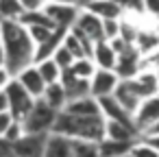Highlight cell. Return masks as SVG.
Here are the masks:
<instances>
[{
	"instance_id": "obj_14",
	"label": "cell",
	"mask_w": 159,
	"mask_h": 157,
	"mask_svg": "<svg viewBox=\"0 0 159 157\" xmlns=\"http://www.w3.org/2000/svg\"><path fill=\"white\" fill-rule=\"evenodd\" d=\"M133 50L139 57H148L159 53V35L155 29H139L133 39Z\"/></svg>"
},
{
	"instance_id": "obj_23",
	"label": "cell",
	"mask_w": 159,
	"mask_h": 157,
	"mask_svg": "<svg viewBox=\"0 0 159 157\" xmlns=\"http://www.w3.org/2000/svg\"><path fill=\"white\" fill-rule=\"evenodd\" d=\"M68 72H70L72 76L81 79V81H89V79L94 76V72H96V66H94V61H92L89 57H83V59H76V61L70 66Z\"/></svg>"
},
{
	"instance_id": "obj_33",
	"label": "cell",
	"mask_w": 159,
	"mask_h": 157,
	"mask_svg": "<svg viewBox=\"0 0 159 157\" xmlns=\"http://www.w3.org/2000/svg\"><path fill=\"white\" fill-rule=\"evenodd\" d=\"M11 122H13V116L9 111H0V137L7 133V129L11 127Z\"/></svg>"
},
{
	"instance_id": "obj_26",
	"label": "cell",
	"mask_w": 159,
	"mask_h": 157,
	"mask_svg": "<svg viewBox=\"0 0 159 157\" xmlns=\"http://www.w3.org/2000/svg\"><path fill=\"white\" fill-rule=\"evenodd\" d=\"M129 155L131 157H159V153L144 140V137H139L137 142H133L131 144V148H129Z\"/></svg>"
},
{
	"instance_id": "obj_19",
	"label": "cell",
	"mask_w": 159,
	"mask_h": 157,
	"mask_svg": "<svg viewBox=\"0 0 159 157\" xmlns=\"http://www.w3.org/2000/svg\"><path fill=\"white\" fill-rule=\"evenodd\" d=\"M63 111L66 113H72V116H100L98 100L92 98V96H83V98L68 100L66 107H63Z\"/></svg>"
},
{
	"instance_id": "obj_42",
	"label": "cell",
	"mask_w": 159,
	"mask_h": 157,
	"mask_svg": "<svg viewBox=\"0 0 159 157\" xmlns=\"http://www.w3.org/2000/svg\"><path fill=\"white\" fill-rule=\"evenodd\" d=\"M2 22H5V20H2V18H0V29H2Z\"/></svg>"
},
{
	"instance_id": "obj_5",
	"label": "cell",
	"mask_w": 159,
	"mask_h": 157,
	"mask_svg": "<svg viewBox=\"0 0 159 157\" xmlns=\"http://www.w3.org/2000/svg\"><path fill=\"white\" fill-rule=\"evenodd\" d=\"M79 5H70V2H57V0H44L42 11L44 16L57 26V29H72L76 16H79Z\"/></svg>"
},
{
	"instance_id": "obj_41",
	"label": "cell",
	"mask_w": 159,
	"mask_h": 157,
	"mask_svg": "<svg viewBox=\"0 0 159 157\" xmlns=\"http://www.w3.org/2000/svg\"><path fill=\"white\" fill-rule=\"evenodd\" d=\"M155 31H157V35H159V24H157V26H155Z\"/></svg>"
},
{
	"instance_id": "obj_3",
	"label": "cell",
	"mask_w": 159,
	"mask_h": 157,
	"mask_svg": "<svg viewBox=\"0 0 159 157\" xmlns=\"http://www.w3.org/2000/svg\"><path fill=\"white\" fill-rule=\"evenodd\" d=\"M57 111H52L48 105H44L42 100H35V105L31 107V111L20 120L24 133H35V135H48L52 131Z\"/></svg>"
},
{
	"instance_id": "obj_6",
	"label": "cell",
	"mask_w": 159,
	"mask_h": 157,
	"mask_svg": "<svg viewBox=\"0 0 159 157\" xmlns=\"http://www.w3.org/2000/svg\"><path fill=\"white\" fill-rule=\"evenodd\" d=\"M5 96H7L9 113L13 116V120H22V118L31 111V107L35 105V98H33L16 79H11L9 85L5 87Z\"/></svg>"
},
{
	"instance_id": "obj_12",
	"label": "cell",
	"mask_w": 159,
	"mask_h": 157,
	"mask_svg": "<svg viewBox=\"0 0 159 157\" xmlns=\"http://www.w3.org/2000/svg\"><path fill=\"white\" fill-rule=\"evenodd\" d=\"M35 100H39L42 98V94H44V87H46V83H44V79L39 76V72H37V68L35 66H29V68H24V70H20L16 76H13Z\"/></svg>"
},
{
	"instance_id": "obj_30",
	"label": "cell",
	"mask_w": 159,
	"mask_h": 157,
	"mask_svg": "<svg viewBox=\"0 0 159 157\" xmlns=\"http://www.w3.org/2000/svg\"><path fill=\"white\" fill-rule=\"evenodd\" d=\"M120 35V20H102V39L111 42Z\"/></svg>"
},
{
	"instance_id": "obj_28",
	"label": "cell",
	"mask_w": 159,
	"mask_h": 157,
	"mask_svg": "<svg viewBox=\"0 0 159 157\" xmlns=\"http://www.w3.org/2000/svg\"><path fill=\"white\" fill-rule=\"evenodd\" d=\"M50 59H52V61L61 68V72H68V70H70V66L76 61V59H74V57H72V55L63 48V46H59V48L52 53V57H50Z\"/></svg>"
},
{
	"instance_id": "obj_27",
	"label": "cell",
	"mask_w": 159,
	"mask_h": 157,
	"mask_svg": "<svg viewBox=\"0 0 159 157\" xmlns=\"http://www.w3.org/2000/svg\"><path fill=\"white\" fill-rule=\"evenodd\" d=\"M120 7L122 16H144V5L142 0H113Z\"/></svg>"
},
{
	"instance_id": "obj_15",
	"label": "cell",
	"mask_w": 159,
	"mask_h": 157,
	"mask_svg": "<svg viewBox=\"0 0 159 157\" xmlns=\"http://www.w3.org/2000/svg\"><path fill=\"white\" fill-rule=\"evenodd\" d=\"M98 109H100V116L105 120H116V122H126V124H133L131 120V113L113 98V96H105V98H98Z\"/></svg>"
},
{
	"instance_id": "obj_39",
	"label": "cell",
	"mask_w": 159,
	"mask_h": 157,
	"mask_svg": "<svg viewBox=\"0 0 159 157\" xmlns=\"http://www.w3.org/2000/svg\"><path fill=\"white\" fill-rule=\"evenodd\" d=\"M146 135H159V120H157V124H155V127H152V129H150Z\"/></svg>"
},
{
	"instance_id": "obj_37",
	"label": "cell",
	"mask_w": 159,
	"mask_h": 157,
	"mask_svg": "<svg viewBox=\"0 0 159 157\" xmlns=\"http://www.w3.org/2000/svg\"><path fill=\"white\" fill-rule=\"evenodd\" d=\"M0 111H9V103H7V96H5V90L0 92Z\"/></svg>"
},
{
	"instance_id": "obj_21",
	"label": "cell",
	"mask_w": 159,
	"mask_h": 157,
	"mask_svg": "<svg viewBox=\"0 0 159 157\" xmlns=\"http://www.w3.org/2000/svg\"><path fill=\"white\" fill-rule=\"evenodd\" d=\"M33 66L37 68V72H39V76L44 79L46 85H50V83H59L61 76H63L61 68H59L52 59H42V61H37V63H33Z\"/></svg>"
},
{
	"instance_id": "obj_36",
	"label": "cell",
	"mask_w": 159,
	"mask_h": 157,
	"mask_svg": "<svg viewBox=\"0 0 159 157\" xmlns=\"http://www.w3.org/2000/svg\"><path fill=\"white\" fill-rule=\"evenodd\" d=\"M142 137H144V140H146V142L159 153V135H142Z\"/></svg>"
},
{
	"instance_id": "obj_18",
	"label": "cell",
	"mask_w": 159,
	"mask_h": 157,
	"mask_svg": "<svg viewBox=\"0 0 159 157\" xmlns=\"http://www.w3.org/2000/svg\"><path fill=\"white\" fill-rule=\"evenodd\" d=\"M44 105H48L52 111H63V107H66V103H68V96H66V90H63V85L61 83H50V85H46L44 87V94H42V98H39Z\"/></svg>"
},
{
	"instance_id": "obj_20",
	"label": "cell",
	"mask_w": 159,
	"mask_h": 157,
	"mask_svg": "<svg viewBox=\"0 0 159 157\" xmlns=\"http://www.w3.org/2000/svg\"><path fill=\"white\" fill-rule=\"evenodd\" d=\"M66 90V96L68 100H74V98H83V96H89V81H81L76 76H72L70 72H63L61 81H59Z\"/></svg>"
},
{
	"instance_id": "obj_4",
	"label": "cell",
	"mask_w": 159,
	"mask_h": 157,
	"mask_svg": "<svg viewBox=\"0 0 159 157\" xmlns=\"http://www.w3.org/2000/svg\"><path fill=\"white\" fill-rule=\"evenodd\" d=\"M131 120H133V127L137 129V133L146 135L157 124V120H159V92L148 96V98H144L137 105V109L133 111Z\"/></svg>"
},
{
	"instance_id": "obj_40",
	"label": "cell",
	"mask_w": 159,
	"mask_h": 157,
	"mask_svg": "<svg viewBox=\"0 0 159 157\" xmlns=\"http://www.w3.org/2000/svg\"><path fill=\"white\" fill-rule=\"evenodd\" d=\"M0 66H5V53H2V44H0Z\"/></svg>"
},
{
	"instance_id": "obj_17",
	"label": "cell",
	"mask_w": 159,
	"mask_h": 157,
	"mask_svg": "<svg viewBox=\"0 0 159 157\" xmlns=\"http://www.w3.org/2000/svg\"><path fill=\"white\" fill-rule=\"evenodd\" d=\"M42 157H72V140L57 133H48Z\"/></svg>"
},
{
	"instance_id": "obj_9",
	"label": "cell",
	"mask_w": 159,
	"mask_h": 157,
	"mask_svg": "<svg viewBox=\"0 0 159 157\" xmlns=\"http://www.w3.org/2000/svg\"><path fill=\"white\" fill-rule=\"evenodd\" d=\"M120 79L116 76L113 70H98L94 72V76L89 79V96L92 98H105V96H111L113 90L118 87Z\"/></svg>"
},
{
	"instance_id": "obj_10",
	"label": "cell",
	"mask_w": 159,
	"mask_h": 157,
	"mask_svg": "<svg viewBox=\"0 0 159 157\" xmlns=\"http://www.w3.org/2000/svg\"><path fill=\"white\" fill-rule=\"evenodd\" d=\"M89 59L94 61V66L98 70H113L116 61H118V55H116V50L111 48V44L107 39H98V42L92 44Z\"/></svg>"
},
{
	"instance_id": "obj_13",
	"label": "cell",
	"mask_w": 159,
	"mask_h": 157,
	"mask_svg": "<svg viewBox=\"0 0 159 157\" xmlns=\"http://www.w3.org/2000/svg\"><path fill=\"white\" fill-rule=\"evenodd\" d=\"M105 137H107V140H116V142L133 144V142H137L142 135L137 133V129H135L133 124L116 122V120H105Z\"/></svg>"
},
{
	"instance_id": "obj_25",
	"label": "cell",
	"mask_w": 159,
	"mask_h": 157,
	"mask_svg": "<svg viewBox=\"0 0 159 157\" xmlns=\"http://www.w3.org/2000/svg\"><path fill=\"white\" fill-rule=\"evenodd\" d=\"M24 13L20 0H0V18L2 20H20Z\"/></svg>"
},
{
	"instance_id": "obj_8",
	"label": "cell",
	"mask_w": 159,
	"mask_h": 157,
	"mask_svg": "<svg viewBox=\"0 0 159 157\" xmlns=\"http://www.w3.org/2000/svg\"><path fill=\"white\" fill-rule=\"evenodd\" d=\"M46 137L48 135L24 133L20 140H16L13 144H9V150L16 157H42L44 155V146H46Z\"/></svg>"
},
{
	"instance_id": "obj_31",
	"label": "cell",
	"mask_w": 159,
	"mask_h": 157,
	"mask_svg": "<svg viewBox=\"0 0 159 157\" xmlns=\"http://www.w3.org/2000/svg\"><path fill=\"white\" fill-rule=\"evenodd\" d=\"M22 135H24L22 122H20V120H13V122H11V127L7 129V133L2 135V140H5L7 144H13V142H16V140H20Z\"/></svg>"
},
{
	"instance_id": "obj_22",
	"label": "cell",
	"mask_w": 159,
	"mask_h": 157,
	"mask_svg": "<svg viewBox=\"0 0 159 157\" xmlns=\"http://www.w3.org/2000/svg\"><path fill=\"white\" fill-rule=\"evenodd\" d=\"M129 148H131V144H126V142H116V140H107V137H102V140L98 142V153H100V157H120V155H126Z\"/></svg>"
},
{
	"instance_id": "obj_1",
	"label": "cell",
	"mask_w": 159,
	"mask_h": 157,
	"mask_svg": "<svg viewBox=\"0 0 159 157\" xmlns=\"http://www.w3.org/2000/svg\"><path fill=\"white\" fill-rule=\"evenodd\" d=\"M0 44L5 53V68L16 76L20 70L33 66L35 61V44L29 37V31L18 20H5L0 29Z\"/></svg>"
},
{
	"instance_id": "obj_35",
	"label": "cell",
	"mask_w": 159,
	"mask_h": 157,
	"mask_svg": "<svg viewBox=\"0 0 159 157\" xmlns=\"http://www.w3.org/2000/svg\"><path fill=\"white\" fill-rule=\"evenodd\" d=\"M13 76H11V72L5 68V66H0V92H2L7 85H9V81H11Z\"/></svg>"
},
{
	"instance_id": "obj_29",
	"label": "cell",
	"mask_w": 159,
	"mask_h": 157,
	"mask_svg": "<svg viewBox=\"0 0 159 157\" xmlns=\"http://www.w3.org/2000/svg\"><path fill=\"white\" fill-rule=\"evenodd\" d=\"M24 29L29 31V37L33 39V44H35V46L44 44V42L55 33V29H48V26H24Z\"/></svg>"
},
{
	"instance_id": "obj_44",
	"label": "cell",
	"mask_w": 159,
	"mask_h": 157,
	"mask_svg": "<svg viewBox=\"0 0 159 157\" xmlns=\"http://www.w3.org/2000/svg\"><path fill=\"white\" fill-rule=\"evenodd\" d=\"M7 157H16V155H11V153H9V155H7Z\"/></svg>"
},
{
	"instance_id": "obj_2",
	"label": "cell",
	"mask_w": 159,
	"mask_h": 157,
	"mask_svg": "<svg viewBox=\"0 0 159 157\" xmlns=\"http://www.w3.org/2000/svg\"><path fill=\"white\" fill-rule=\"evenodd\" d=\"M68 140H85V142H100L105 137V118L102 116H72L59 111L52 124V131Z\"/></svg>"
},
{
	"instance_id": "obj_38",
	"label": "cell",
	"mask_w": 159,
	"mask_h": 157,
	"mask_svg": "<svg viewBox=\"0 0 159 157\" xmlns=\"http://www.w3.org/2000/svg\"><path fill=\"white\" fill-rule=\"evenodd\" d=\"M9 153H11V150H9V144H7L2 137H0V157H7Z\"/></svg>"
},
{
	"instance_id": "obj_24",
	"label": "cell",
	"mask_w": 159,
	"mask_h": 157,
	"mask_svg": "<svg viewBox=\"0 0 159 157\" xmlns=\"http://www.w3.org/2000/svg\"><path fill=\"white\" fill-rule=\"evenodd\" d=\"M72 157H100V153H98V142L72 140Z\"/></svg>"
},
{
	"instance_id": "obj_34",
	"label": "cell",
	"mask_w": 159,
	"mask_h": 157,
	"mask_svg": "<svg viewBox=\"0 0 159 157\" xmlns=\"http://www.w3.org/2000/svg\"><path fill=\"white\" fill-rule=\"evenodd\" d=\"M20 5L24 11H37V9H42L44 0H20Z\"/></svg>"
},
{
	"instance_id": "obj_43",
	"label": "cell",
	"mask_w": 159,
	"mask_h": 157,
	"mask_svg": "<svg viewBox=\"0 0 159 157\" xmlns=\"http://www.w3.org/2000/svg\"><path fill=\"white\" fill-rule=\"evenodd\" d=\"M120 157H131V155H129V153H126V155H120Z\"/></svg>"
},
{
	"instance_id": "obj_16",
	"label": "cell",
	"mask_w": 159,
	"mask_h": 157,
	"mask_svg": "<svg viewBox=\"0 0 159 157\" xmlns=\"http://www.w3.org/2000/svg\"><path fill=\"white\" fill-rule=\"evenodd\" d=\"M81 9L94 13L100 20H120L122 18V11L113 0H87V2L81 5Z\"/></svg>"
},
{
	"instance_id": "obj_11",
	"label": "cell",
	"mask_w": 159,
	"mask_h": 157,
	"mask_svg": "<svg viewBox=\"0 0 159 157\" xmlns=\"http://www.w3.org/2000/svg\"><path fill=\"white\" fill-rule=\"evenodd\" d=\"M139 61H142V57L133 50V46H129L126 50H122V53L118 55V61H116V68H113L116 76H118L120 81L133 79V76L139 72Z\"/></svg>"
},
{
	"instance_id": "obj_7",
	"label": "cell",
	"mask_w": 159,
	"mask_h": 157,
	"mask_svg": "<svg viewBox=\"0 0 159 157\" xmlns=\"http://www.w3.org/2000/svg\"><path fill=\"white\" fill-rule=\"evenodd\" d=\"M72 31L83 35L85 39H89L94 44V42L102 39V20L96 18L94 13L85 11V9H79V16H76V20L72 24Z\"/></svg>"
},
{
	"instance_id": "obj_32",
	"label": "cell",
	"mask_w": 159,
	"mask_h": 157,
	"mask_svg": "<svg viewBox=\"0 0 159 157\" xmlns=\"http://www.w3.org/2000/svg\"><path fill=\"white\" fill-rule=\"evenodd\" d=\"M142 5H144V16L159 24V0H142Z\"/></svg>"
}]
</instances>
